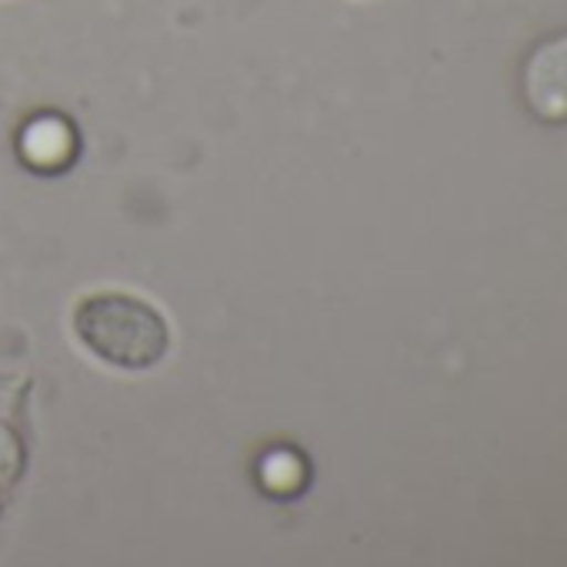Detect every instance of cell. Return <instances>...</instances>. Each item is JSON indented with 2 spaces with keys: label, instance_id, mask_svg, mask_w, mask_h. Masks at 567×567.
Returning a JSON list of instances; mask_svg holds the SVG:
<instances>
[{
  "label": "cell",
  "instance_id": "1",
  "mask_svg": "<svg viewBox=\"0 0 567 567\" xmlns=\"http://www.w3.org/2000/svg\"><path fill=\"white\" fill-rule=\"evenodd\" d=\"M21 154L41 171H61L74 157V134L61 117H38L21 134Z\"/></svg>",
  "mask_w": 567,
  "mask_h": 567
}]
</instances>
